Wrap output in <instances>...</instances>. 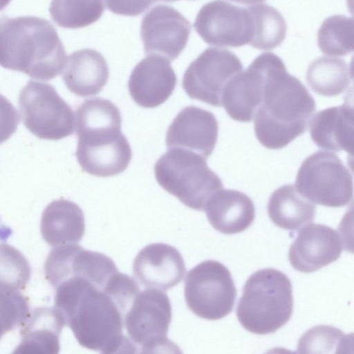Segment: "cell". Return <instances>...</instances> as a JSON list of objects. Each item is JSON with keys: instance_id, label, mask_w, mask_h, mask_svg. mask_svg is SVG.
Segmentation results:
<instances>
[{"instance_id": "cell-1", "label": "cell", "mask_w": 354, "mask_h": 354, "mask_svg": "<svg viewBox=\"0 0 354 354\" xmlns=\"http://www.w3.org/2000/svg\"><path fill=\"white\" fill-rule=\"evenodd\" d=\"M54 308L82 347L101 353H136L124 333V318L139 286L130 276L91 264L59 280Z\"/></svg>"}, {"instance_id": "cell-2", "label": "cell", "mask_w": 354, "mask_h": 354, "mask_svg": "<svg viewBox=\"0 0 354 354\" xmlns=\"http://www.w3.org/2000/svg\"><path fill=\"white\" fill-rule=\"evenodd\" d=\"M315 109L303 83L287 72L279 57L266 53L262 97L253 119L259 142L270 149L287 146L306 131Z\"/></svg>"}, {"instance_id": "cell-3", "label": "cell", "mask_w": 354, "mask_h": 354, "mask_svg": "<svg viewBox=\"0 0 354 354\" xmlns=\"http://www.w3.org/2000/svg\"><path fill=\"white\" fill-rule=\"evenodd\" d=\"M75 156L82 170L100 177L123 172L131 158V146L121 131L122 117L110 100L94 97L77 109Z\"/></svg>"}, {"instance_id": "cell-4", "label": "cell", "mask_w": 354, "mask_h": 354, "mask_svg": "<svg viewBox=\"0 0 354 354\" xmlns=\"http://www.w3.org/2000/svg\"><path fill=\"white\" fill-rule=\"evenodd\" d=\"M66 53L47 19L24 16L0 17V66L48 81L64 68Z\"/></svg>"}, {"instance_id": "cell-5", "label": "cell", "mask_w": 354, "mask_h": 354, "mask_svg": "<svg viewBox=\"0 0 354 354\" xmlns=\"http://www.w3.org/2000/svg\"><path fill=\"white\" fill-rule=\"evenodd\" d=\"M293 310L292 284L282 272L259 270L247 279L236 308L239 323L257 335L274 333L284 326Z\"/></svg>"}, {"instance_id": "cell-6", "label": "cell", "mask_w": 354, "mask_h": 354, "mask_svg": "<svg viewBox=\"0 0 354 354\" xmlns=\"http://www.w3.org/2000/svg\"><path fill=\"white\" fill-rule=\"evenodd\" d=\"M154 173L165 190L195 210L204 211L209 198L223 187L206 158L182 148L168 149L156 161Z\"/></svg>"}, {"instance_id": "cell-7", "label": "cell", "mask_w": 354, "mask_h": 354, "mask_svg": "<svg viewBox=\"0 0 354 354\" xmlns=\"http://www.w3.org/2000/svg\"><path fill=\"white\" fill-rule=\"evenodd\" d=\"M295 187L311 202L330 207L345 206L353 198L351 173L337 156L329 151H318L303 161Z\"/></svg>"}, {"instance_id": "cell-8", "label": "cell", "mask_w": 354, "mask_h": 354, "mask_svg": "<svg viewBox=\"0 0 354 354\" xmlns=\"http://www.w3.org/2000/svg\"><path fill=\"white\" fill-rule=\"evenodd\" d=\"M19 106L24 126L40 139L58 140L74 131V113L51 84L30 80Z\"/></svg>"}, {"instance_id": "cell-9", "label": "cell", "mask_w": 354, "mask_h": 354, "mask_svg": "<svg viewBox=\"0 0 354 354\" xmlns=\"http://www.w3.org/2000/svg\"><path fill=\"white\" fill-rule=\"evenodd\" d=\"M184 295L188 308L196 316L217 320L232 310L236 289L230 272L223 264L207 260L188 272Z\"/></svg>"}, {"instance_id": "cell-10", "label": "cell", "mask_w": 354, "mask_h": 354, "mask_svg": "<svg viewBox=\"0 0 354 354\" xmlns=\"http://www.w3.org/2000/svg\"><path fill=\"white\" fill-rule=\"evenodd\" d=\"M171 322V306L161 290L139 291L124 318L128 338L141 353H153L160 348H175L167 338Z\"/></svg>"}, {"instance_id": "cell-11", "label": "cell", "mask_w": 354, "mask_h": 354, "mask_svg": "<svg viewBox=\"0 0 354 354\" xmlns=\"http://www.w3.org/2000/svg\"><path fill=\"white\" fill-rule=\"evenodd\" d=\"M243 68L233 52L207 48L186 69L182 86L190 98L220 107L225 86Z\"/></svg>"}, {"instance_id": "cell-12", "label": "cell", "mask_w": 354, "mask_h": 354, "mask_svg": "<svg viewBox=\"0 0 354 354\" xmlns=\"http://www.w3.org/2000/svg\"><path fill=\"white\" fill-rule=\"evenodd\" d=\"M194 28L207 44L237 48L250 44L253 22L247 8L215 0L198 11Z\"/></svg>"}, {"instance_id": "cell-13", "label": "cell", "mask_w": 354, "mask_h": 354, "mask_svg": "<svg viewBox=\"0 0 354 354\" xmlns=\"http://www.w3.org/2000/svg\"><path fill=\"white\" fill-rule=\"evenodd\" d=\"M192 26L177 10L158 5L148 11L141 22L140 37L146 55L176 59L185 48Z\"/></svg>"}, {"instance_id": "cell-14", "label": "cell", "mask_w": 354, "mask_h": 354, "mask_svg": "<svg viewBox=\"0 0 354 354\" xmlns=\"http://www.w3.org/2000/svg\"><path fill=\"white\" fill-rule=\"evenodd\" d=\"M343 239L334 229L322 224H308L301 228L291 244L288 259L297 271L310 273L339 259Z\"/></svg>"}, {"instance_id": "cell-15", "label": "cell", "mask_w": 354, "mask_h": 354, "mask_svg": "<svg viewBox=\"0 0 354 354\" xmlns=\"http://www.w3.org/2000/svg\"><path fill=\"white\" fill-rule=\"evenodd\" d=\"M218 132V121L212 112L189 106L177 114L169 127L166 145L168 149L182 148L207 158L214 149Z\"/></svg>"}, {"instance_id": "cell-16", "label": "cell", "mask_w": 354, "mask_h": 354, "mask_svg": "<svg viewBox=\"0 0 354 354\" xmlns=\"http://www.w3.org/2000/svg\"><path fill=\"white\" fill-rule=\"evenodd\" d=\"M186 272L180 252L163 243L147 245L136 255L133 274L147 288L166 291L180 283Z\"/></svg>"}, {"instance_id": "cell-17", "label": "cell", "mask_w": 354, "mask_h": 354, "mask_svg": "<svg viewBox=\"0 0 354 354\" xmlns=\"http://www.w3.org/2000/svg\"><path fill=\"white\" fill-rule=\"evenodd\" d=\"M176 83V75L170 62L162 56L151 55L133 68L128 88L137 104L145 108H154L167 100Z\"/></svg>"}, {"instance_id": "cell-18", "label": "cell", "mask_w": 354, "mask_h": 354, "mask_svg": "<svg viewBox=\"0 0 354 354\" xmlns=\"http://www.w3.org/2000/svg\"><path fill=\"white\" fill-rule=\"evenodd\" d=\"M265 69L266 53H263L225 86L222 106L233 120L241 122L253 120L261 101Z\"/></svg>"}, {"instance_id": "cell-19", "label": "cell", "mask_w": 354, "mask_h": 354, "mask_svg": "<svg viewBox=\"0 0 354 354\" xmlns=\"http://www.w3.org/2000/svg\"><path fill=\"white\" fill-rule=\"evenodd\" d=\"M65 325L63 317L54 307L35 308L21 325V341L13 353H58L59 337Z\"/></svg>"}, {"instance_id": "cell-20", "label": "cell", "mask_w": 354, "mask_h": 354, "mask_svg": "<svg viewBox=\"0 0 354 354\" xmlns=\"http://www.w3.org/2000/svg\"><path fill=\"white\" fill-rule=\"evenodd\" d=\"M204 211L212 226L217 231L233 234L249 227L254 220L255 207L245 194L221 189L207 201Z\"/></svg>"}, {"instance_id": "cell-21", "label": "cell", "mask_w": 354, "mask_h": 354, "mask_svg": "<svg viewBox=\"0 0 354 354\" xmlns=\"http://www.w3.org/2000/svg\"><path fill=\"white\" fill-rule=\"evenodd\" d=\"M62 78L67 88L80 97L95 95L108 82L109 70L104 56L98 51L84 48L68 57Z\"/></svg>"}, {"instance_id": "cell-22", "label": "cell", "mask_w": 354, "mask_h": 354, "mask_svg": "<svg viewBox=\"0 0 354 354\" xmlns=\"http://www.w3.org/2000/svg\"><path fill=\"white\" fill-rule=\"evenodd\" d=\"M310 124L313 142L319 148L352 153L353 109L348 104L329 107L317 113Z\"/></svg>"}, {"instance_id": "cell-23", "label": "cell", "mask_w": 354, "mask_h": 354, "mask_svg": "<svg viewBox=\"0 0 354 354\" xmlns=\"http://www.w3.org/2000/svg\"><path fill=\"white\" fill-rule=\"evenodd\" d=\"M40 227L43 239L53 248L77 243L85 232L84 214L76 203L60 198L45 208Z\"/></svg>"}, {"instance_id": "cell-24", "label": "cell", "mask_w": 354, "mask_h": 354, "mask_svg": "<svg viewBox=\"0 0 354 354\" xmlns=\"http://www.w3.org/2000/svg\"><path fill=\"white\" fill-rule=\"evenodd\" d=\"M315 204L303 196L293 185H284L270 196L268 214L278 227L297 231L310 223L315 215Z\"/></svg>"}, {"instance_id": "cell-25", "label": "cell", "mask_w": 354, "mask_h": 354, "mask_svg": "<svg viewBox=\"0 0 354 354\" xmlns=\"http://www.w3.org/2000/svg\"><path fill=\"white\" fill-rule=\"evenodd\" d=\"M352 80L351 66L339 58L319 57L312 62L306 72V81L311 89L326 97L341 94Z\"/></svg>"}, {"instance_id": "cell-26", "label": "cell", "mask_w": 354, "mask_h": 354, "mask_svg": "<svg viewBox=\"0 0 354 354\" xmlns=\"http://www.w3.org/2000/svg\"><path fill=\"white\" fill-rule=\"evenodd\" d=\"M253 22L250 45L260 50H272L279 46L286 35L287 24L280 12L268 4L247 8Z\"/></svg>"}, {"instance_id": "cell-27", "label": "cell", "mask_w": 354, "mask_h": 354, "mask_svg": "<svg viewBox=\"0 0 354 354\" xmlns=\"http://www.w3.org/2000/svg\"><path fill=\"white\" fill-rule=\"evenodd\" d=\"M104 10L103 0H52L53 20L66 28H80L97 21Z\"/></svg>"}, {"instance_id": "cell-28", "label": "cell", "mask_w": 354, "mask_h": 354, "mask_svg": "<svg viewBox=\"0 0 354 354\" xmlns=\"http://www.w3.org/2000/svg\"><path fill=\"white\" fill-rule=\"evenodd\" d=\"M317 44L329 56H344L353 52V19L341 15L325 19L317 32Z\"/></svg>"}, {"instance_id": "cell-29", "label": "cell", "mask_w": 354, "mask_h": 354, "mask_svg": "<svg viewBox=\"0 0 354 354\" xmlns=\"http://www.w3.org/2000/svg\"><path fill=\"white\" fill-rule=\"evenodd\" d=\"M30 274V264L23 254L7 243H0V287L24 289Z\"/></svg>"}, {"instance_id": "cell-30", "label": "cell", "mask_w": 354, "mask_h": 354, "mask_svg": "<svg viewBox=\"0 0 354 354\" xmlns=\"http://www.w3.org/2000/svg\"><path fill=\"white\" fill-rule=\"evenodd\" d=\"M343 331L330 326L319 325L308 330L300 338L297 352L300 353H339L346 337Z\"/></svg>"}, {"instance_id": "cell-31", "label": "cell", "mask_w": 354, "mask_h": 354, "mask_svg": "<svg viewBox=\"0 0 354 354\" xmlns=\"http://www.w3.org/2000/svg\"><path fill=\"white\" fill-rule=\"evenodd\" d=\"M29 313L27 299L19 290L0 287V339L6 333L21 326Z\"/></svg>"}, {"instance_id": "cell-32", "label": "cell", "mask_w": 354, "mask_h": 354, "mask_svg": "<svg viewBox=\"0 0 354 354\" xmlns=\"http://www.w3.org/2000/svg\"><path fill=\"white\" fill-rule=\"evenodd\" d=\"M20 121L17 110L11 102L0 94V144L16 131Z\"/></svg>"}, {"instance_id": "cell-33", "label": "cell", "mask_w": 354, "mask_h": 354, "mask_svg": "<svg viewBox=\"0 0 354 354\" xmlns=\"http://www.w3.org/2000/svg\"><path fill=\"white\" fill-rule=\"evenodd\" d=\"M157 0H105L106 8L112 12L136 16L143 12Z\"/></svg>"}, {"instance_id": "cell-34", "label": "cell", "mask_w": 354, "mask_h": 354, "mask_svg": "<svg viewBox=\"0 0 354 354\" xmlns=\"http://www.w3.org/2000/svg\"><path fill=\"white\" fill-rule=\"evenodd\" d=\"M232 2L244 4V5H251L254 3H261L265 0H229Z\"/></svg>"}, {"instance_id": "cell-35", "label": "cell", "mask_w": 354, "mask_h": 354, "mask_svg": "<svg viewBox=\"0 0 354 354\" xmlns=\"http://www.w3.org/2000/svg\"><path fill=\"white\" fill-rule=\"evenodd\" d=\"M11 0H0V10L4 9Z\"/></svg>"}, {"instance_id": "cell-36", "label": "cell", "mask_w": 354, "mask_h": 354, "mask_svg": "<svg viewBox=\"0 0 354 354\" xmlns=\"http://www.w3.org/2000/svg\"><path fill=\"white\" fill-rule=\"evenodd\" d=\"M162 1H177V0H162Z\"/></svg>"}]
</instances>
